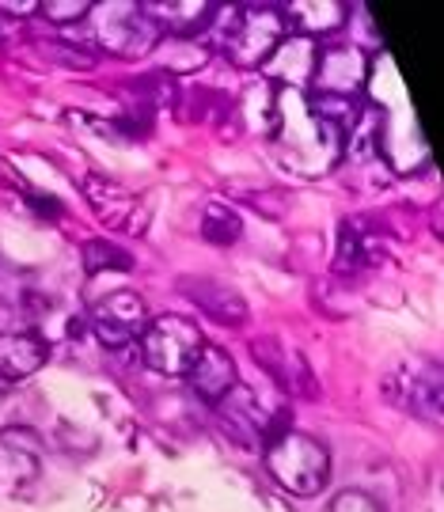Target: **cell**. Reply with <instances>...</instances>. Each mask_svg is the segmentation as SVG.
Listing matches in <instances>:
<instances>
[{"instance_id": "18", "label": "cell", "mask_w": 444, "mask_h": 512, "mask_svg": "<svg viewBox=\"0 0 444 512\" xmlns=\"http://www.w3.org/2000/svg\"><path fill=\"white\" fill-rule=\"evenodd\" d=\"M38 8L54 19V23H73V19H84L88 12H92L88 0H42Z\"/></svg>"}, {"instance_id": "10", "label": "cell", "mask_w": 444, "mask_h": 512, "mask_svg": "<svg viewBox=\"0 0 444 512\" xmlns=\"http://www.w3.org/2000/svg\"><path fill=\"white\" fill-rule=\"evenodd\" d=\"M186 380H190V387L198 391V399H205V403H221L224 395L240 384L236 380V361L221 346L198 349V357L186 368Z\"/></svg>"}, {"instance_id": "11", "label": "cell", "mask_w": 444, "mask_h": 512, "mask_svg": "<svg viewBox=\"0 0 444 512\" xmlns=\"http://www.w3.org/2000/svg\"><path fill=\"white\" fill-rule=\"evenodd\" d=\"M50 349L46 342L31 334V330H4L0 334V380L4 384H19L27 376H35L46 365Z\"/></svg>"}, {"instance_id": "6", "label": "cell", "mask_w": 444, "mask_h": 512, "mask_svg": "<svg viewBox=\"0 0 444 512\" xmlns=\"http://www.w3.org/2000/svg\"><path fill=\"white\" fill-rule=\"evenodd\" d=\"M369 57L357 46H319L315 50L312 80L315 95L323 99H361L365 84H369Z\"/></svg>"}, {"instance_id": "12", "label": "cell", "mask_w": 444, "mask_h": 512, "mask_svg": "<svg viewBox=\"0 0 444 512\" xmlns=\"http://www.w3.org/2000/svg\"><path fill=\"white\" fill-rule=\"evenodd\" d=\"M183 293L205 308L209 319H217L224 327H240L243 315H247V304H243V296L232 289V285H224V281H213V277H186L183 281Z\"/></svg>"}, {"instance_id": "19", "label": "cell", "mask_w": 444, "mask_h": 512, "mask_svg": "<svg viewBox=\"0 0 444 512\" xmlns=\"http://www.w3.org/2000/svg\"><path fill=\"white\" fill-rule=\"evenodd\" d=\"M327 512H384V509H380L369 494H361V490H346V494L334 497Z\"/></svg>"}, {"instance_id": "1", "label": "cell", "mask_w": 444, "mask_h": 512, "mask_svg": "<svg viewBox=\"0 0 444 512\" xmlns=\"http://www.w3.org/2000/svg\"><path fill=\"white\" fill-rule=\"evenodd\" d=\"M266 471L278 478L281 490L296 497H315L331 482V452L323 440L285 429L266 440Z\"/></svg>"}, {"instance_id": "8", "label": "cell", "mask_w": 444, "mask_h": 512, "mask_svg": "<svg viewBox=\"0 0 444 512\" xmlns=\"http://www.w3.org/2000/svg\"><path fill=\"white\" fill-rule=\"evenodd\" d=\"M213 406H217V418H221L224 433L236 440V444H243V448L259 444L262 433H266V425H270V414L262 410L259 395L243 384H236L221 403H213Z\"/></svg>"}, {"instance_id": "13", "label": "cell", "mask_w": 444, "mask_h": 512, "mask_svg": "<svg viewBox=\"0 0 444 512\" xmlns=\"http://www.w3.org/2000/svg\"><path fill=\"white\" fill-rule=\"evenodd\" d=\"M84 190H88V198H92L95 213L103 217V224L133 232L130 220L137 217V209H141L133 194H126L122 186L111 183V179H103V175H88V179H84Z\"/></svg>"}, {"instance_id": "14", "label": "cell", "mask_w": 444, "mask_h": 512, "mask_svg": "<svg viewBox=\"0 0 444 512\" xmlns=\"http://www.w3.org/2000/svg\"><path fill=\"white\" fill-rule=\"evenodd\" d=\"M255 357H259V365H266L274 372L278 384H285L289 391H296V395H304L300 380L308 376V368H304V361L296 357L293 349H285L281 342H274V338H262V342H255Z\"/></svg>"}, {"instance_id": "2", "label": "cell", "mask_w": 444, "mask_h": 512, "mask_svg": "<svg viewBox=\"0 0 444 512\" xmlns=\"http://www.w3.org/2000/svg\"><path fill=\"white\" fill-rule=\"evenodd\" d=\"M224 57L236 65V69H262L274 50L285 42V12L278 8H232L224 16L221 31Z\"/></svg>"}, {"instance_id": "15", "label": "cell", "mask_w": 444, "mask_h": 512, "mask_svg": "<svg viewBox=\"0 0 444 512\" xmlns=\"http://www.w3.org/2000/svg\"><path fill=\"white\" fill-rule=\"evenodd\" d=\"M289 16H293V23L304 35H327V31L346 23V4H338V0H304V4H293Z\"/></svg>"}, {"instance_id": "5", "label": "cell", "mask_w": 444, "mask_h": 512, "mask_svg": "<svg viewBox=\"0 0 444 512\" xmlns=\"http://www.w3.org/2000/svg\"><path fill=\"white\" fill-rule=\"evenodd\" d=\"M202 346V330L183 315H160L141 334V357L160 376H186V368Z\"/></svg>"}, {"instance_id": "7", "label": "cell", "mask_w": 444, "mask_h": 512, "mask_svg": "<svg viewBox=\"0 0 444 512\" xmlns=\"http://www.w3.org/2000/svg\"><path fill=\"white\" fill-rule=\"evenodd\" d=\"M148 323H152L148 304L137 293H130V289H118V293L103 296L92 308V330L107 349H122L141 342Z\"/></svg>"}, {"instance_id": "3", "label": "cell", "mask_w": 444, "mask_h": 512, "mask_svg": "<svg viewBox=\"0 0 444 512\" xmlns=\"http://www.w3.org/2000/svg\"><path fill=\"white\" fill-rule=\"evenodd\" d=\"M384 395L399 410L414 414L418 421H433L437 425L444 410L441 368L433 365V361H426V357H403L384 376Z\"/></svg>"}, {"instance_id": "4", "label": "cell", "mask_w": 444, "mask_h": 512, "mask_svg": "<svg viewBox=\"0 0 444 512\" xmlns=\"http://www.w3.org/2000/svg\"><path fill=\"white\" fill-rule=\"evenodd\" d=\"M95 38L103 50L118 57H145L148 50L160 46V31L156 23L145 16L141 4L118 0V4H92Z\"/></svg>"}, {"instance_id": "17", "label": "cell", "mask_w": 444, "mask_h": 512, "mask_svg": "<svg viewBox=\"0 0 444 512\" xmlns=\"http://www.w3.org/2000/svg\"><path fill=\"white\" fill-rule=\"evenodd\" d=\"M202 232L209 243H221V247H228V243H236L243 232L240 217L228 209V205H205V220H202Z\"/></svg>"}, {"instance_id": "9", "label": "cell", "mask_w": 444, "mask_h": 512, "mask_svg": "<svg viewBox=\"0 0 444 512\" xmlns=\"http://www.w3.org/2000/svg\"><path fill=\"white\" fill-rule=\"evenodd\" d=\"M42 463V444L31 429H4L0 433V490L16 494L19 486L35 482Z\"/></svg>"}, {"instance_id": "16", "label": "cell", "mask_w": 444, "mask_h": 512, "mask_svg": "<svg viewBox=\"0 0 444 512\" xmlns=\"http://www.w3.org/2000/svg\"><path fill=\"white\" fill-rule=\"evenodd\" d=\"M80 262H84V274H103V270H130L133 258L126 251H118L107 239H88L80 247Z\"/></svg>"}]
</instances>
